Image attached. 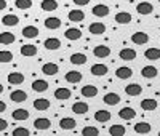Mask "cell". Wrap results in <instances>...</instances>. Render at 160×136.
<instances>
[{"label": "cell", "instance_id": "1", "mask_svg": "<svg viewBox=\"0 0 160 136\" xmlns=\"http://www.w3.org/2000/svg\"><path fill=\"white\" fill-rule=\"evenodd\" d=\"M109 7L108 5H102V3H98V5H95L91 8V13L95 15L96 18H104V16H108L109 15Z\"/></svg>", "mask_w": 160, "mask_h": 136}, {"label": "cell", "instance_id": "2", "mask_svg": "<svg viewBox=\"0 0 160 136\" xmlns=\"http://www.w3.org/2000/svg\"><path fill=\"white\" fill-rule=\"evenodd\" d=\"M131 42L135 45H144V43L149 42V35L146 32H135L131 35Z\"/></svg>", "mask_w": 160, "mask_h": 136}, {"label": "cell", "instance_id": "3", "mask_svg": "<svg viewBox=\"0 0 160 136\" xmlns=\"http://www.w3.org/2000/svg\"><path fill=\"white\" fill-rule=\"evenodd\" d=\"M88 31H90V34H93V35H101V34L106 32V26H104L102 23L96 21V23H91V24L88 26Z\"/></svg>", "mask_w": 160, "mask_h": 136}, {"label": "cell", "instance_id": "4", "mask_svg": "<svg viewBox=\"0 0 160 136\" xmlns=\"http://www.w3.org/2000/svg\"><path fill=\"white\" fill-rule=\"evenodd\" d=\"M118 58L122 59V61H133V59L136 58V51L133 50V48H123V50H120Z\"/></svg>", "mask_w": 160, "mask_h": 136}, {"label": "cell", "instance_id": "5", "mask_svg": "<svg viewBox=\"0 0 160 136\" xmlns=\"http://www.w3.org/2000/svg\"><path fill=\"white\" fill-rule=\"evenodd\" d=\"M68 18H69L71 23H80V21H83V19H85V13H83L82 10L75 8V10H71V11H69Z\"/></svg>", "mask_w": 160, "mask_h": 136}, {"label": "cell", "instance_id": "6", "mask_svg": "<svg viewBox=\"0 0 160 136\" xmlns=\"http://www.w3.org/2000/svg\"><path fill=\"white\" fill-rule=\"evenodd\" d=\"M125 93L128 96H139L142 93V87L139 83H130V85L125 87Z\"/></svg>", "mask_w": 160, "mask_h": 136}, {"label": "cell", "instance_id": "7", "mask_svg": "<svg viewBox=\"0 0 160 136\" xmlns=\"http://www.w3.org/2000/svg\"><path fill=\"white\" fill-rule=\"evenodd\" d=\"M71 109H72V112H74V114L83 115V114H87V112H88V109H90V107H88V104H87V103L77 101V103H74V104H72V107H71Z\"/></svg>", "mask_w": 160, "mask_h": 136}, {"label": "cell", "instance_id": "8", "mask_svg": "<svg viewBox=\"0 0 160 136\" xmlns=\"http://www.w3.org/2000/svg\"><path fill=\"white\" fill-rule=\"evenodd\" d=\"M118 117L122 120H131V118L136 117V112H135V109H133V107H123V109H120V111H118Z\"/></svg>", "mask_w": 160, "mask_h": 136}, {"label": "cell", "instance_id": "9", "mask_svg": "<svg viewBox=\"0 0 160 136\" xmlns=\"http://www.w3.org/2000/svg\"><path fill=\"white\" fill-rule=\"evenodd\" d=\"M93 54H95L96 58H108L111 54V48L106 47V45H98V47H95V50H93Z\"/></svg>", "mask_w": 160, "mask_h": 136}, {"label": "cell", "instance_id": "10", "mask_svg": "<svg viewBox=\"0 0 160 136\" xmlns=\"http://www.w3.org/2000/svg\"><path fill=\"white\" fill-rule=\"evenodd\" d=\"M26 98H28V93L22 90H15L10 93V99L13 103H22V101H26Z\"/></svg>", "mask_w": 160, "mask_h": 136}, {"label": "cell", "instance_id": "11", "mask_svg": "<svg viewBox=\"0 0 160 136\" xmlns=\"http://www.w3.org/2000/svg\"><path fill=\"white\" fill-rule=\"evenodd\" d=\"M136 11L139 13V15H151V13L154 11V7L149 2H141V3L136 5Z\"/></svg>", "mask_w": 160, "mask_h": 136}, {"label": "cell", "instance_id": "12", "mask_svg": "<svg viewBox=\"0 0 160 136\" xmlns=\"http://www.w3.org/2000/svg\"><path fill=\"white\" fill-rule=\"evenodd\" d=\"M64 37L68 40H78L80 37H82V31L77 29V27H69V29H66Z\"/></svg>", "mask_w": 160, "mask_h": 136}, {"label": "cell", "instance_id": "13", "mask_svg": "<svg viewBox=\"0 0 160 136\" xmlns=\"http://www.w3.org/2000/svg\"><path fill=\"white\" fill-rule=\"evenodd\" d=\"M58 64H55V63H45L43 66H42V72L45 74V75H56L58 74Z\"/></svg>", "mask_w": 160, "mask_h": 136}, {"label": "cell", "instance_id": "14", "mask_svg": "<svg viewBox=\"0 0 160 136\" xmlns=\"http://www.w3.org/2000/svg\"><path fill=\"white\" fill-rule=\"evenodd\" d=\"M43 47L47 48V50H59L61 48V42H59V38H55V37H50V38H47L45 42H43Z\"/></svg>", "mask_w": 160, "mask_h": 136}, {"label": "cell", "instance_id": "15", "mask_svg": "<svg viewBox=\"0 0 160 136\" xmlns=\"http://www.w3.org/2000/svg\"><path fill=\"white\" fill-rule=\"evenodd\" d=\"M102 101L108 106H115V104L120 103V94H117V93H106Z\"/></svg>", "mask_w": 160, "mask_h": 136}, {"label": "cell", "instance_id": "16", "mask_svg": "<svg viewBox=\"0 0 160 136\" xmlns=\"http://www.w3.org/2000/svg\"><path fill=\"white\" fill-rule=\"evenodd\" d=\"M115 75H117L118 78L125 80V78H130V77L133 75V71H131V67L122 66V67H117V71H115Z\"/></svg>", "mask_w": 160, "mask_h": 136}, {"label": "cell", "instance_id": "17", "mask_svg": "<svg viewBox=\"0 0 160 136\" xmlns=\"http://www.w3.org/2000/svg\"><path fill=\"white\" fill-rule=\"evenodd\" d=\"M34 127H35V130H48L51 127V122H50V118L38 117L34 120Z\"/></svg>", "mask_w": 160, "mask_h": 136}, {"label": "cell", "instance_id": "18", "mask_svg": "<svg viewBox=\"0 0 160 136\" xmlns=\"http://www.w3.org/2000/svg\"><path fill=\"white\" fill-rule=\"evenodd\" d=\"M90 71H91L93 75L101 77V75H106V74H108V66H106V64H93Z\"/></svg>", "mask_w": 160, "mask_h": 136}, {"label": "cell", "instance_id": "19", "mask_svg": "<svg viewBox=\"0 0 160 136\" xmlns=\"http://www.w3.org/2000/svg\"><path fill=\"white\" fill-rule=\"evenodd\" d=\"M157 74H158V71L154 66H144L141 69V75L146 78H154V77H157Z\"/></svg>", "mask_w": 160, "mask_h": 136}, {"label": "cell", "instance_id": "20", "mask_svg": "<svg viewBox=\"0 0 160 136\" xmlns=\"http://www.w3.org/2000/svg\"><path fill=\"white\" fill-rule=\"evenodd\" d=\"M131 21H133V18H131L130 13H127V11H118L115 15V23H118V24H128Z\"/></svg>", "mask_w": 160, "mask_h": 136}, {"label": "cell", "instance_id": "21", "mask_svg": "<svg viewBox=\"0 0 160 136\" xmlns=\"http://www.w3.org/2000/svg\"><path fill=\"white\" fill-rule=\"evenodd\" d=\"M45 27H47V29H59V27H61V19L59 18H55V16H50V18H47L45 19Z\"/></svg>", "mask_w": 160, "mask_h": 136}, {"label": "cell", "instance_id": "22", "mask_svg": "<svg viewBox=\"0 0 160 136\" xmlns=\"http://www.w3.org/2000/svg\"><path fill=\"white\" fill-rule=\"evenodd\" d=\"M82 72H78V71H69L68 74H66V80L69 82V83H78L80 80H82Z\"/></svg>", "mask_w": 160, "mask_h": 136}, {"label": "cell", "instance_id": "23", "mask_svg": "<svg viewBox=\"0 0 160 136\" xmlns=\"http://www.w3.org/2000/svg\"><path fill=\"white\" fill-rule=\"evenodd\" d=\"M11 117L18 120V122H22V120H28L29 118V111L28 109H16V111H13Z\"/></svg>", "mask_w": 160, "mask_h": 136}, {"label": "cell", "instance_id": "24", "mask_svg": "<svg viewBox=\"0 0 160 136\" xmlns=\"http://www.w3.org/2000/svg\"><path fill=\"white\" fill-rule=\"evenodd\" d=\"M75 125H77V122L74 118H71V117H64V118L59 120V127L62 130H74Z\"/></svg>", "mask_w": 160, "mask_h": 136}, {"label": "cell", "instance_id": "25", "mask_svg": "<svg viewBox=\"0 0 160 136\" xmlns=\"http://www.w3.org/2000/svg\"><path fill=\"white\" fill-rule=\"evenodd\" d=\"M32 90L37 93H43L48 90V82L47 80H34L32 82Z\"/></svg>", "mask_w": 160, "mask_h": 136}, {"label": "cell", "instance_id": "26", "mask_svg": "<svg viewBox=\"0 0 160 136\" xmlns=\"http://www.w3.org/2000/svg\"><path fill=\"white\" fill-rule=\"evenodd\" d=\"M80 93H82V96H85V98H95L98 94V88L95 85H85Z\"/></svg>", "mask_w": 160, "mask_h": 136}, {"label": "cell", "instance_id": "27", "mask_svg": "<svg viewBox=\"0 0 160 136\" xmlns=\"http://www.w3.org/2000/svg\"><path fill=\"white\" fill-rule=\"evenodd\" d=\"M34 109L35 111H48L50 109V101L45 98H38L34 101Z\"/></svg>", "mask_w": 160, "mask_h": 136}, {"label": "cell", "instance_id": "28", "mask_svg": "<svg viewBox=\"0 0 160 136\" xmlns=\"http://www.w3.org/2000/svg\"><path fill=\"white\" fill-rule=\"evenodd\" d=\"M22 82H24V75L21 72H11L8 75V83L11 85H21Z\"/></svg>", "mask_w": 160, "mask_h": 136}, {"label": "cell", "instance_id": "29", "mask_svg": "<svg viewBox=\"0 0 160 136\" xmlns=\"http://www.w3.org/2000/svg\"><path fill=\"white\" fill-rule=\"evenodd\" d=\"M38 35V29L35 26H26L22 29V37L26 38H35Z\"/></svg>", "mask_w": 160, "mask_h": 136}, {"label": "cell", "instance_id": "30", "mask_svg": "<svg viewBox=\"0 0 160 136\" xmlns=\"http://www.w3.org/2000/svg\"><path fill=\"white\" fill-rule=\"evenodd\" d=\"M144 56L149 61H157V59H160V50L158 48H148L144 51Z\"/></svg>", "mask_w": 160, "mask_h": 136}, {"label": "cell", "instance_id": "31", "mask_svg": "<svg viewBox=\"0 0 160 136\" xmlns=\"http://www.w3.org/2000/svg\"><path fill=\"white\" fill-rule=\"evenodd\" d=\"M15 40H16V37L13 32H2L0 34V43L2 45H11Z\"/></svg>", "mask_w": 160, "mask_h": 136}, {"label": "cell", "instance_id": "32", "mask_svg": "<svg viewBox=\"0 0 160 136\" xmlns=\"http://www.w3.org/2000/svg\"><path fill=\"white\" fill-rule=\"evenodd\" d=\"M95 120L101 122V123H106V122L111 120V112L109 111H96L95 112Z\"/></svg>", "mask_w": 160, "mask_h": 136}, {"label": "cell", "instance_id": "33", "mask_svg": "<svg viewBox=\"0 0 160 136\" xmlns=\"http://www.w3.org/2000/svg\"><path fill=\"white\" fill-rule=\"evenodd\" d=\"M155 107H157V101L154 98H146L141 101V109H144V111H154Z\"/></svg>", "mask_w": 160, "mask_h": 136}, {"label": "cell", "instance_id": "34", "mask_svg": "<svg viewBox=\"0 0 160 136\" xmlns=\"http://www.w3.org/2000/svg\"><path fill=\"white\" fill-rule=\"evenodd\" d=\"M151 123H148V122H141V123H136L135 125V131L139 133V134H148L151 133Z\"/></svg>", "mask_w": 160, "mask_h": 136}, {"label": "cell", "instance_id": "35", "mask_svg": "<svg viewBox=\"0 0 160 136\" xmlns=\"http://www.w3.org/2000/svg\"><path fill=\"white\" fill-rule=\"evenodd\" d=\"M19 51H21L22 56H26V58H28V56H35V54H37V47H34V45H22Z\"/></svg>", "mask_w": 160, "mask_h": 136}, {"label": "cell", "instance_id": "36", "mask_svg": "<svg viewBox=\"0 0 160 136\" xmlns=\"http://www.w3.org/2000/svg\"><path fill=\"white\" fill-rule=\"evenodd\" d=\"M55 98L59 99V101L69 99V98H71V90H68V88H58V90L55 91Z\"/></svg>", "mask_w": 160, "mask_h": 136}, {"label": "cell", "instance_id": "37", "mask_svg": "<svg viewBox=\"0 0 160 136\" xmlns=\"http://www.w3.org/2000/svg\"><path fill=\"white\" fill-rule=\"evenodd\" d=\"M40 8H42L43 11H55L58 8V3L55 2V0H43V2L40 3Z\"/></svg>", "mask_w": 160, "mask_h": 136}, {"label": "cell", "instance_id": "38", "mask_svg": "<svg viewBox=\"0 0 160 136\" xmlns=\"http://www.w3.org/2000/svg\"><path fill=\"white\" fill-rule=\"evenodd\" d=\"M71 63L72 64H85L87 63V56H85V54L83 53H74V54H71Z\"/></svg>", "mask_w": 160, "mask_h": 136}, {"label": "cell", "instance_id": "39", "mask_svg": "<svg viewBox=\"0 0 160 136\" xmlns=\"http://www.w3.org/2000/svg\"><path fill=\"white\" fill-rule=\"evenodd\" d=\"M2 23L5 24V26H16L18 23H19V18L16 16V15H5L3 18H2Z\"/></svg>", "mask_w": 160, "mask_h": 136}, {"label": "cell", "instance_id": "40", "mask_svg": "<svg viewBox=\"0 0 160 136\" xmlns=\"http://www.w3.org/2000/svg\"><path fill=\"white\" fill-rule=\"evenodd\" d=\"M125 133H127V130H125L123 125H112L109 128V134L111 136H123Z\"/></svg>", "mask_w": 160, "mask_h": 136}, {"label": "cell", "instance_id": "41", "mask_svg": "<svg viewBox=\"0 0 160 136\" xmlns=\"http://www.w3.org/2000/svg\"><path fill=\"white\" fill-rule=\"evenodd\" d=\"M13 59V53L8 50H2L0 51V63H11Z\"/></svg>", "mask_w": 160, "mask_h": 136}, {"label": "cell", "instance_id": "42", "mask_svg": "<svg viewBox=\"0 0 160 136\" xmlns=\"http://www.w3.org/2000/svg\"><path fill=\"white\" fill-rule=\"evenodd\" d=\"M15 5H16V8H19V10H28V8L32 7V0H16Z\"/></svg>", "mask_w": 160, "mask_h": 136}, {"label": "cell", "instance_id": "43", "mask_svg": "<svg viewBox=\"0 0 160 136\" xmlns=\"http://www.w3.org/2000/svg\"><path fill=\"white\" fill-rule=\"evenodd\" d=\"M82 134H83V136H98V134H99V130L95 128V127H85V128L82 130Z\"/></svg>", "mask_w": 160, "mask_h": 136}, {"label": "cell", "instance_id": "44", "mask_svg": "<svg viewBox=\"0 0 160 136\" xmlns=\"http://www.w3.org/2000/svg\"><path fill=\"white\" fill-rule=\"evenodd\" d=\"M13 136H29V130L22 128V127H18V128L13 130Z\"/></svg>", "mask_w": 160, "mask_h": 136}, {"label": "cell", "instance_id": "45", "mask_svg": "<svg viewBox=\"0 0 160 136\" xmlns=\"http://www.w3.org/2000/svg\"><path fill=\"white\" fill-rule=\"evenodd\" d=\"M72 2H74L77 7H85V5L90 3V0H72Z\"/></svg>", "mask_w": 160, "mask_h": 136}, {"label": "cell", "instance_id": "46", "mask_svg": "<svg viewBox=\"0 0 160 136\" xmlns=\"http://www.w3.org/2000/svg\"><path fill=\"white\" fill-rule=\"evenodd\" d=\"M8 128V122L5 118H0V131H5Z\"/></svg>", "mask_w": 160, "mask_h": 136}, {"label": "cell", "instance_id": "47", "mask_svg": "<svg viewBox=\"0 0 160 136\" xmlns=\"http://www.w3.org/2000/svg\"><path fill=\"white\" fill-rule=\"evenodd\" d=\"M5 109H7V104H5L3 101H0V112H3Z\"/></svg>", "mask_w": 160, "mask_h": 136}, {"label": "cell", "instance_id": "48", "mask_svg": "<svg viewBox=\"0 0 160 136\" xmlns=\"http://www.w3.org/2000/svg\"><path fill=\"white\" fill-rule=\"evenodd\" d=\"M7 8V2L5 0H0V10H5Z\"/></svg>", "mask_w": 160, "mask_h": 136}, {"label": "cell", "instance_id": "49", "mask_svg": "<svg viewBox=\"0 0 160 136\" xmlns=\"http://www.w3.org/2000/svg\"><path fill=\"white\" fill-rule=\"evenodd\" d=\"M3 93V85H0V94Z\"/></svg>", "mask_w": 160, "mask_h": 136}, {"label": "cell", "instance_id": "50", "mask_svg": "<svg viewBox=\"0 0 160 136\" xmlns=\"http://www.w3.org/2000/svg\"><path fill=\"white\" fill-rule=\"evenodd\" d=\"M158 3H160V0H158Z\"/></svg>", "mask_w": 160, "mask_h": 136}, {"label": "cell", "instance_id": "51", "mask_svg": "<svg viewBox=\"0 0 160 136\" xmlns=\"http://www.w3.org/2000/svg\"><path fill=\"white\" fill-rule=\"evenodd\" d=\"M158 134H160V131H158Z\"/></svg>", "mask_w": 160, "mask_h": 136}]
</instances>
